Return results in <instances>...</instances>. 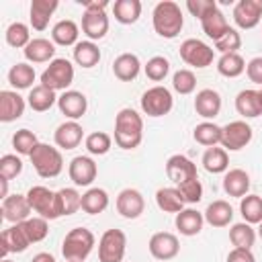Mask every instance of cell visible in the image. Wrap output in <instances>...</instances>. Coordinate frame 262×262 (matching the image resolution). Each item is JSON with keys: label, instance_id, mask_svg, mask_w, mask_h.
Returning a JSON list of instances; mask_svg holds the SVG:
<instances>
[{"label": "cell", "instance_id": "44dd1931", "mask_svg": "<svg viewBox=\"0 0 262 262\" xmlns=\"http://www.w3.org/2000/svg\"><path fill=\"white\" fill-rule=\"evenodd\" d=\"M194 111L199 117H203L205 121L215 119L221 111V94L213 88H203L196 92L194 96Z\"/></svg>", "mask_w": 262, "mask_h": 262}, {"label": "cell", "instance_id": "bcb514c9", "mask_svg": "<svg viewBox=\"0 0 262 262\" xmlns=\"http://www.w3.org/2000/svg\"><path fill=\"white\" fill-rule=\"evenodd\" d=\"M59 196V209H61V217L66 215H74L78 209H82V194L76 188H59L57 190Z\"/></svg>", "mask_w": 262, "mask_h": 262}, {"label": "cell", "instance_id": "3957f363", "mask_svg": "<svg viewBox=\"0 0 262 262\" xmlns=\"http://www.w3.org/2000/svg\"><path fill=\"white\" fill-rule=\"evenodd\" d=\"M94 244H96V237H94V233L90 229H86V227H74L63 237L61 254H63L66 260L84 262L90 256Z\"/></svg>", "mask_w": 262, "mask_h": 262}, {"label": "cell", "instance_id": "7dc6e473", "mask_svg": "<svg viewBox=\"0 0 262 262\" xmlns=\"http://www.w3.org/2000/svg\"><path fill=\"white\" fill-rule=\"evenodd\" d=\"M20 225H23V229H25V233H27V237H29L31 244H37V242L45 239L47 233H49V223H47V219H43V217H39V215H37V217H29V219L23 221Z\"/></svg>", "mask_w": 262, "mask_h": 262}, {"label": "cell", "instance_id": "be15d7a7", "mask_svg": "<svg viewBox=\"0 0 262 262\" xmlns=\"http://www.w3.org/2000/svg\"><path fill=\"white\" fill-rule=\"evenodd\" d=\"M66 262H72V260H66Z\"/></svg>", "mask_w": 262, "mask_h": 262}, {"label": "cell", "instance_id": "f1b7e54d", "mask_svg": "<svg viewBox=\"0 0 262 262\" xmlns=\"http://www.w3.org/2000/svg\"><path fill=\"white\" fill-rule=\"evenodd\" d=\"M141 70V61L135 53H121L115 61H113V74L115 78H119L121 82H131L139 76Z\"/></svg>", "mask_w": 262, "mask_h": 262}, {"label": "cell", "instance_id": "94428289", "mask_svg": "<svg viewBox=\"0 0 262 262\" xmlns=\"http://www.w3.org/2000/svg\"><path fill=\"white\" fill-rule=\"evenodd\" d=\"M258 235H260V239H262V223H258Z\"/></svg>", "mask_w": 262, "mask_h": 262}, {"label": "cell", "instance_id": "e7e4bbea", "mask_svg": "<svg viewBox=\"0 0 262 262\" xmlns=\"http://www.w3.org/2000/svg\"><path fill=\"white\" fill-rule=\"evenodd\" d=\"M260 94H262V90H260Z\"/></svg>", "mask_w": 262, "mask_h": 262}, {"label": "cell", "instance_id": "f546056e", "mask_svg": "<svg viewBox=\"0 0 262 262\" xmlns=\"http://www.w3.org/2000/svg\"><path fill=\"white\" fill-rule=\"evenodd\" d=\"M201 27H203L205 35H207L209 39H213V43L219 41V39L229 31V23H227L225 14L219 10V6H217L215 10H211L205 18H201Z\"/></svg>", "mask_w": 262, "mask_h": 262}, {"label": "cell", "instance_id": "681fc988", "mask_svg": "<svg viewBox=\"0 0 262 262\" xmlns=\"http://www.w3.org/2000/svg\"><path fill=\"white\" fill-rule=\"evenodd\" d=\"M172 88L178 94H184V96L186 94H192L194 88H196V76L190 70H178L172 76Z\"/></svg>", "mask_w": 262, "mask_h": 262}, {"label": "cell", "instance_id": "484cf974", "mask_svg": "<svg viewBox=\"0 0 262 262\" xmlns=\"http://www.w3.org/2000/svg\"><path fill=\"white\" fill-rule=\"evenodd\" d=\"M176 229L186 235V237H192V235H199L203 225H205V215L199 213L196 209H182L180 213H176Z\"/></svg>", "mask_w": 262, "mask_h": 262}, {"label": "cell", "instance_id": "7402d4cb", "mask_svg": "<svg viewBox=\"0 0 262 262\" xmlns=\"http://www.w3.org/2000/svg\"><path fill=\"white\" fill-rule=\"evenodd\" d=\"M82 139H84V129L78 121H66L53 133V141L59 149H74L82 143Z\"/></svg>", "mask_w": 262, "mask_h": 262}, {"label": "cell", "instance_id": "9f6ffc18", "mask_svg": "<svg viewBox=\"0 0 262 262\" xmlns=\"http://www.w3.org/2000/svg\"><path fill=\"white\" fill-rule=\"evenodd\" d=\"M225 262H256L252 250H244V248H233L229 254H227V260Z\"/></svg>", "mask_w": 262, "mask_h": 262}, {"label": "cell", "instance_id": "91938a15", "mask_svg": "<svg viewBox=\"0 0 262 262\" xmlns=\"http://www.w3.org/2000/svg\"><path fill=\"white\" fill-rule=\"evenodd\" d=\"M8 182H10V180H6V178L0 176V196H2V201L8 196Z\"/></svg>", "mask_w": 262, "mask_h": 262}, {"label": "cell", "instance_id": "d590c367", "mask_svg": "<svg viewBox=\"0 0 262 262\" xmlns=\"http://www.w3.org/2000/svg\"><path fill=\"white\" fill-rule=\"evenodd\" d=\"M35 68L27 61H20V63H14L10 70H8V82L12 88L16 90H25V88H31L33 82H35Z\"/></svg>", "mask_w": 262, "mask_h": 262}, {"label": "cell", "instance_id": "7a4b0ae2", "mask_svg": "<svg viewBox=\"0 0 262 262\" xmlns=\"http://www.w3.org/2000/svg\"><path fill=\"white\" fill-rule=\"evenodd\" d=\"M151 23H154V31L164 37V39H174L178 37V33L184 27V16L182 10L176 2L172 0H162L154 6L151 12Z\"/></svg>", "mask_w": 262, "mask_h": 262}, {"label": "cell", "instance_id": "ba28073f", "mask_svg": "<svg viewBox=\"0 0 262 262\" xmlns=\"http://www.w3.org/2000/svg\"><path fill=\"white\" fill-rule=\"evenodd\" d=\"M127 250V235L123 229H106L98 239L100 262H123Z\"/></svg>", "mask_w": 262, "mask_h": 262}, {"label": "cell", "instance_id": "603a6c76", "mask_svg": "<svg viewBox=\"0 0 262 262\" xmlns=\"http://www.w3.org/2000/svg\"><path fill=\"white\" fill-rule=\"evenodd\" d=\"M235 111L244 119L260 117L262 115V94H260V90L246 88V90L237 92V96H235Z\"/></svg>", "mask_w": 262, "mask_h": 262}, {"label": "cell", "instance_id": "7bdbcfd3", "mask_svg": "<svg viewBox=\"0 0 262 262\" xmlns=\"http://www.w3.org/2000/svg\"><path fill=\"white\" fill-rule=\"evenodd\" d=\"M4 37H6V43L10 45V47H14V49H25L29 43H31V33H29V27L25 25V23H12V25H8V29H6V33H4Z\"/></svg>", "mask_w": 262, "mask_h": 262}, {"label": "cell", "instance_id": "816d5d0a", "mask_svg": "<svg viewBox=\"0 0 262 262\" xmlns=\"http://www.w3.org/2000/svg\"><path fill=\"white\" fill-rule=\"evenodd\" d=\"M239 47H242V35L235 29H231V27H229V31L219 41H215V49L221 55H225V53H237Z\"/></svg>", "mask_w": 262, "mask_h": 262}, {"label": "cell", "instance_id": "ee69618b", "mask_svg": "<svg viewBox=\"0 0 262 262\" xmlns=\"http://www.w3.org/2000/svg\"><path fill=\"white\" fill-rule=\"evenodd\" d=\"M39 137L31 131V129H18L14 135H12V147L16 149V154L20 156H31L33 149L39 145Z\"/></svg>", "mask_w": 262, "mask_h": 262}, {"label": "cell", "instance_id": "680465c9", "mask_svg": "<svg viewBox=\"0 0 262 262\" xmlns=\"http://www.w3.org/2000/svg\"><path fill=\"white\" fill-rule=\"evenodd\" d=\"M31 262H57L49 252H39V254H35L33 256V260Z\"/></svg>", "mask_w": 262, "mask_h": 262}, {"label": "cell", "instance_id": "d6986e66", "mask_svg": "<svg viewBox=\"0 0 262 262\" xmlns=\"http://www.w3.org/2000/svg\"><path fill=\"white\" fill-rule=\"evenodd\" d=\"M82 31L88 41H100L108 33V16L104 10H84Z\"/></svg>", "mask_w": 262, "mask_h": 262}, {"label": "cell", "instance_id": "4dcf8cb0", "mask_svg": "<svg viewBox=\"0 0 262 262\" xmlns=\"http://www.w3.org/2000/svg\"><path fill=\"white\" fill-rule=\"evenodd\" d=\"M27 104L35 111V113H45L49 111L53 104H57V96H55V90L39 84V86H33L29 96H27Z\"/></svg>", "mask_w": 262, "mask_h": 262}, {"label": "cell", "instance_id": "9c48e42d", "mask_svg": "<svg viewBox=\"0 0 262 262\" xmlns=\"http://www.w3.org/2000/svg\"><path fill=\"white\" fill-rule=\"evenodd\" d=\"M180 57H182V61H184L186 66H192V68L203 70V68H207V66L213 63V59H215V49L209 47L205 41L190 37V39H184V41L180 43Z\"/></svg>", "mask_w": 262, "mask_h": 262}, {"label": "cell", "instance_id": "9a60e30c", "mask_svg": "<svg viewBox=\"0 0 262 262\" xmlns=\"http://www.w3.org/2000/svg\"><path fill=\"white\" fill-rule=\"evenodd\" d=\"M233 20L239 29H254L262 20V0H239L233 6Z\"/></svg>", "mask_w": 262, "mask_h": 262}, {"label": "cell", "instance_id": "d4e9b609", "mask_svg": "<svg viewBox=\"0 0 262 262\" xmlns=\"http://www.w3.org/2000/svg\"><path fill=\"white\" fill-rule=\"evenodd\" d=\"M57 6H59L57 0H33L31 2V8H29L31 27L35 31H45L47 25H49V18L57 10Z\"/></svg>", "mask_w": 262, "mask_h": 262}, {"label": "cell", "instance_id": "4fadbf2b", "mask_svg": "<svg viewBox=\"0 0 262 262\" xmlns=\"http://www.w3.org/2000/svg\"><path fill=\"white\" fill-rule=\"evenodd\" d=\"M57 108L70 121H78L88 111V98L78 90H66L57 96Z\"/></svg>", "mask_w": 262, "mask_h": 262}, {"label": "cell", "instance_id": "1f68e13d", "mask_svg": "<svg viewBox=\"0 0 262 262\" xmlns=\"http://www.w3.org/2000/svg\"><path fill=\"white\" fill-rule=\"evenodd\" d=\"M78 35H80V29L74 20L70 18H63L59 23L53 25L51 29V41L55 45H61V47H70V45H76L78 43Z\"/></svg>", "mask_w": 262, "mask_h": 262}, {"label": "cell", "instance_id": "277c9868", "mask_svg": "<svg viewBox=\"0 0 262 262\" xmlns=\"http://www.w3.org/2000/svg\"><path fill=\"white\" fill-rule=\"evenodd\" d=\"M29 158H31V164H33L35 172L41 178H55L63 170L61 151L57 147L49 145V143H39Z\"/></svg>", "mask_w": 262, "mask_h": 262}, {"label": "cell", "instance_id": "f35d334b", "mask_svg": "<svg viewBox=\"0 0 262 262\" xmlns=\"http://www.w3.org/2000/svg\"><path fill=\"white\" fill-rule=\"evenodd\" d=\"M192 137L196 143H201L205 147H215L217 143H221V127L215 125L213 121H203L194 127Z\"/></svg>", "mask_w": 262, "mask_h": 262}, {"label": "cell", "instance_id": "d6a6232c", "mask_svg": "<svg viewBox=\"0 0 262 262\" xmlns=\"http://www.w3.org/2000/svg\"><path fill=\"white\" fill-rule=\"evenodd\" d=\"M156 205L164 213H180L184 209V199L180 196V190L176 186H164L156 192Z\"/></svg>", "mask_w": 262, "mask_h": 262}, {"label": "cell", "instance_id": "ffe728a7", "mask_svg": "<svg viewBox=\"0 0 262 262\" xmlns=\"http://www.w3.org/2000/svg\"><path fill=\"white\" fill-rule=\"evenodd\" d=\"M25 98L16 90H2L0 92V121L2 123H12L23 117L25 113Z\"/></svg>", "mask_w": 262, "mask_h": 262}, {"label": "cell", "instance_id": "f5cc1de1", "mask_svg": "<svg viewBox=\"0 0 262 262\" xmlns=\"http://www.w3.org/2000/svg\"><path fill=\"white\" fill-rule=\"evenodd\" d=\"M176 188L180 190V196L184 199V203H186V205H194V203H199V201L203 199V184H201V180H199V178L186 180V182L178 184Z\"/></svg>", "mask_w": 262, "mask_h": 262}, {"label": "cell", "instance_id": "5b68a950", "mask_svg": "<svg viewBox=\"0 0 262 262\" xmlns=\"http://www.w3.org/2000/svg\"><path fill=\"white\" fill-rule=\"evenodd\" d=\"M27 201L31 205V209L43 217V219H59L61 217V209H59V196L57 192L49 190L47 186H31L27 192Z\"/></svg>", "mask_w": 262, "mask_h": 262}, {"label": "cell", "instance_id": "db71d44e", "mask_svg": "<svg viewBox=\"0 0 262 262\" xmlns=\"http://www.w3.org/2000/svg\"><path fill=\"white\" fill-rule=\"evenodd\" d=\"M186 8H188V12H190L192 16H196V18L201 20V18H205L211 10L217 8V2H215V0H188V2H186Z\"/></svg>", "mask_w": 262, "mask_h": 262}, {"label": "cell", "instance_id": "cb8c5ba5", "mask_svg": "<svg viewBox=\"0 0 262 262\" xmlns=\"http://www.w3.org/2000/svg\"><path fill=\"white\" fill-rule=\"evenodd\" d=\"M23 53H25V59L31 63H45V61L51 63L55 59V43L49 39L37 37V39H31V43L23 49Z\"/></svg>", "mask_w": 262, "mask_h": 262}, {"label": "cell", "instance_id": "e575fe53", "mask_svg": "<svg viewBox=\"0 0 262 262\" xmlns=\"http://www.w3.org/2000/svg\"><path fill=\"white\" fill-rule=\"evenodd\" d=\"M203 168L209 172V174H223L227 172L229 168V156L223 147H207L205 154H203Z\"/></svg>", "mask_w": 262, "mask_h": 262}, {"label": "cell", "instance_id": "4316f807", "mask_svg": "<svg viewBox=\"0 0 262 262\" xmlns=\"http://www.w3.org/2000/svg\"><path fill=\"white\" fill-rule=\"evenodd\" d=\"M223 190L229 196H235V199L246 196L248 190H250V176H248V172L242 170V168L227 170L225 176H223Z\"/></svg>", "mask_w": 262, "mask_h": 262}, {"label": "cell", "instance_id": "74e56055", "mask_svg": "<svg viewBox=\"0 0 262 262\" xmlns=\"http://www.w3.org/2000/svg\"><path fill=\"white\" fill-rule=\"evenodd\" d=\"M113 14L115 20L121 25H133L141 16V2L139 0H117L113 4Z\"/></svg>", "mask_w": 262, "mask_h": 262}, {"label": "cell", "instance_id": "8992f818", "mask_svg": "<svg viewBox=\"0 0 262 262\" xmlns=\"http://www.w3.org/2000/svg\"><path fill=\"white\" fill-rule=\"evenodd\" d=\"M74 82V66L66 57H55L41 74V84L51 90L66 92L70 84Z\"/></svg>", "mask_w": 262, "mask_h": 262}, {"label": "cell", "instance_id": "7c38bea8", "mask_svg": "<svg viewBox=\"0 0 262 262\" xmlns=\"http://www.w3.org/2000/svg\"><path fill=\"white\" fill-rule=\"evenodd\" d=\"M68 174L76 186H90L96 180L98 168L90 156H76L68 166Z\"/></svg>", "mask_w": 262, "mask_h": 262}, {"label": "cell", "instance_id": "6f0895ef", "mask_svg": "<svg viewBox=\"0 0 262 262\" xmlns=\"http://www.w3.org/2000/svg\"><path fill=\"white\" fill-rule=\"evenodd\" d=\"M108 6L106 0H92V2H84V10H104Z\"/></svg>", "mask_w": 262, "mask_h": 262}, {"label": "cell", "instance_id": "ac0fdd59", "mask_svg": "<svg viewBox=\"0 0 262 262\" xmlns=\"http://www.w3.org/2000/svg\"><path fill=\"white\" fill-rule=\"evenodd\" d=\"M31 205L27 201V194H8L2 201V219L14 223H23L31 215Z\"/></svg>", "mask_w": 262, "mask_h": 262}, {"label": "cell", "instance_id": "8fae6325", "mask_svg": "<svg viewBox=\"0 0 262 262\" xmlns=\"http://www.w3.org/2000/svg\"><path fill=\"white\" fill-rule=\"evenodd\" d=\"M147 250H149V254H151L156 260L168 262V260H172V258L178 256V252H180V242H178V237H176L174 233H170V231H158V233H154V235L149 237Z\"/></svg>", "mask_w": 262, "mask_h": 262}, {"label": "cell", "instance_id": "83f0119b", "mask_svg": "<svg viewBox=\"0 0 262 262\" xmlns=\"http://www.w3.org/2000/svg\"><path fill=\"white\" fill-rule=\"evenodd\" d=\"M203 215H205V221L211 227H227L231 223V219H233V209H231V205L227 201L217 199V201L207 205Z\"/></svg>", "mask_w": 262, "mask_h": 262}, {"label": "cell", "instance_id": "60d3db41", "mask_svg": "<svg viewBox=\"0 0 262 262\" xmlns=\"http://www.w3.org/2000/svg\"><path fill=\"white\" fill-rule=\"evenodd\" d=\"M239 213L246 223L258 225L262 223V196L258 194H246L239 201Z\"/></svg>", "mask_w": 262, "mask_h": 262}, {"label": "cell", "instance_id": "2e32d148", "mask_svg": "<svg viewBox=\"0 0 262 262\" xmlns=\"http://www.w3.org/2000/svg\"><path fill=\"white\" fill-rule=\"evenodd\" d=\"M115 205H117L119 215L125 217V219H137L145 209L143 194L137 188H123L117 194V203Z\"/></svg>", "mask_w": 262, "mask_h": 262}, {"label": "cell", "instance_id": "ab89813d", "mask_svg": "<svg viewBox=\"0 0 262 262\" xmlns=\"http://www.w3.org/2000/svg\"><path fill=\"white\" fill-rule=\"evenodd\" d=\"M229 242L233 244V248H244V250H252L254 242H256V231L250 223L242 221V223H233L229 229Z\"/></svg>", "mask_w": 262, "mask_h": 262}, {"label": "cell", "instance_id": "30bf717a", "mask_svg": "<svg viewBox=\"0 0 262 262\" xmlns=\"http://www.w3.org/2000/svg\"><path fill=\"white\" fill-rule=\"evenodd\" d=\"M252 127L246 121H231L221 127V145L225 151H239L252 141Z\"/></svg>", "mask_w": 262, "mask_h": 262}, {"label": "cell", "instance_id": "8d00e7d4", "mask_svg": "<svg viewBox=\"0 0 262 262\" xmlns=\"http://www.w3.org/2000/svg\"><path fill=\"white\" fill-rule=\"evenodd\" d=\"M108 207V194L104 188H88L82 194V211L88 215H100Z\"/></svg>", "mask_w": 262, "mask_h": 262}, {"label": "cell", "instance_id": "5bb4252c", "mask_svg": "<svg viewBox=\"0 0 262 262\" xmlns=\"http://www.w3.org/2000/svg\"><path fill=\"white\" fill-rule=\"evenodd\" d=\"M166 176L178 186L186 180H192V178H199L196 174V164L192 160H188L186 156L182 154H174L168 158L166 162Z\"/></svg>", "mask_w": 262, "mask_h": 262}, {"label": "cell", "instance_id": "b9f144b4", "mask_svg": "<svg viewBox=\"0 0 262 262\" xmlns=\"http://www.w3.org/2000/svg\"><path fill=\"white\" fill-rule=\"evenodd\" d=\"M217 72L225 78H237L246 72V61L239 53H225L217 59Z\"/></svg>", "mask_w": 262, "mask_h": 262}, {"label": "cell", "instance_id": "e0dca14e", "mask_svg": "<svg viewBox=\"0 0 262 262\" xmlns=\"http://www.w3.org/2000/svg\"><path fill=\"white\" fill-rule=\"evenodd\" d=\"M0 246H2V260H4L6 254H20V252H25L31 246V242H29L23 225L14 223V225L6 227L0 233Z\"/></svg>", "mask_w": 262, "mask_h": 262}, {"label": "cell", "instance_id": "52a82bcc", "mask_svg": "<svg viewBox=\"0 0 262 262\" xmlns=\"http://www.w3.org/2000/svg\"><path fill=\"white\" fill-rule=\"evenodd\" d=\"M141 111L147 115V117H164L172 111L174 106V98H172V92L166 88V86H151L147 88L143 94H141Z\"/></svg>", "mask_w": 262, "mask_h": 262}, {"label": "cell", "instance_id": "6125c7cd", "mask_svg": "<svg viewBox=\"0 0 262 262\" xmlns=\"http://www.w3.org/2000/svg\"><path fill=\"white\" fill-rule=\"evenodd\" d=\"M2 262H12V260H8V258H4V260H2Z\"/></svg>", "mask_w": 262, "mask_h": 262}, {"label": "cell", "instance_id": "6da1fadb", "mask_svg": "<svg viewBox=\"0 0 262 262\" xmlns=\"http://www.w3.org/2000/svg\"><path fill=\"white\" fill-rule=\"evenodd\" d=\"M143 139V119L133 108H121L115 117V143L121 149H135Z\"/></svg>", "mask_w": 262, "mask_h": 262}, {"label": "cell", "instance_id": "11a10c76", "mask_svg": "<svg viewBox=\"0 0 262 262\" xmlns=\"http://www.w3.org/2000/svg\"><path fill=\"white\" fill-rule=\"evenodd\" d=\"M246 74L250 78V82L260 84L262 86V57H254L246 63Z\"/></svg>", "mask_w": 262, "mask_h": 262}, {"label": "cell", "instance_id": "c3c4849f", "mask_svg": "<svg viewBox=\"0 0 262 262\" xmlns=\"http://www.w3.org/2000/svg\"><path fill=\"white\" fill-rule=\"evenodd\" d=\"M143 72L145 76L151 80V82H162L168 72H170V61L164 57V55H154L151 59H147V63L143 66Z\"/></svg>", "mask_w": 262, "mask_h": 262}, {"label": "cell", "instance_id": "f6af8a7d", "mask_svg": "<svg viewBox=\"0 0 262 262\" xmlns=\"http://www.w3.org/2000/svg\"><path fill=\"white\" fill-rule=\"evenodd\" d=\"M84 145H86L88 154H92V156H104V154H108V149L113 145V137L108 133H104V131H94V133L86 135Z\"/></svg>", "mask_w": 262, "mask_h": 262}, {"label": "cell", "instance_id": "836d02e7", "mask_svg": "<svg viewBox=\"0 0 262 262\" xmlns=\"http://www.w3.org/2000/svg\"><path fill=\"white\" fill-rule=\"evenodd\" d=\"M74 61L80 66V68H94L98 61H100V49L94 41H78L74 45Z\"/></svg>", "mask_w": 262, "mask_h": 262}, {"label": "cell", "instance_id": "f907efd6", "mask_svg": "<svg viewBox=\"0 0 262 262\" xmlns=\"http://www.w3.org/2000/svg\"><path fill=\"white\" fill-rule=\"evenodd\" d=\"M23 172V160L16 154H4L0 158V176L6 180L16 178Z\"/></svg>", "mask_w": 262, "mask_h": 262}]
</instances>
